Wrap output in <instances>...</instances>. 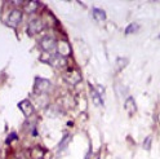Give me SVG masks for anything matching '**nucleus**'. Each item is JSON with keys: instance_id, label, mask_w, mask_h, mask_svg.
Masks as SVG:
<instances>
[{"instance_id": "nucleus-19", "label": "nucleus", "mask_w": 160, "mask_h": 159, "mask_svg": "<svg viewBox=\"0 0 160 159\" xmlns=\"http://www.w3.org/2000/svg\"><path fill=\"white\" fill-rule=\"evenodd\" d=\"M159 39H160V34H159Z\"/></svg>"}, {"instance_id": "nucleus-15", "label": "nucleus", "mask_w": 160, "mask_h": 159, "mask_svg": "<svg viewBox=\"0 0 160 159\" xmlns=\"http://www.w3.org/2000/svg\"><path fill=\"white\" fill-rule=\"evenodd\" d=\"M139 30V25L137 22H132L131 25H128L125 28V34H134Z\"/></svg>"}, {"instance_id": "nucleus-10", "label": "nucleus", "mask_w": 160, "mask_h": 159, "mask_svg": "<svg viewBox=\"0 0 160 159\" xmlns=\"http://www.w3.org/2000/svg\"><path fill=\"white\" fill-rule=\"evenodd\" d=\"M92 14H93V18L96 19V21H105V19H106V13H105L103 9L93 8Z\"/></svg>"}, {"instance_id": "nucleus-11", "label": "nucleus", "mask_w": 160, "mask_h": 159, "mask_svg": "<svg viewBox=\"0 0 160 159\" xmlns=\"http://www.w3.org/2000/svg\"><path fill=\"white\" fill-rule=\"evenodd\" d=\"M91 92H92V100H93V102H94V105H97V106H103V100H102V96L99 95L96 89L92 87L91 88Z\"/></svg>"}, {"instance_id": "nucleus-18", "label": "nucleus", "mask_w": 160, "mask_h": 159, "mask_svg": "<svg viewBox=\"0 0 160 159\" xmlns=\"http://www.w3.org/2000/svg\"><path fill=\"white\" fill-rule=\"evenodd\" d=\"M16 138H17V135L16 133H11V135H9V137L7 138V144H11L13 140H16Z\"/></svg>"}, {"instance_id": "nucleus-3", "label": "nucleus", "mask_w": 160, "mask_h": 159, "mask_svg": "<svg viewBox=\"0 0 160 159\" xmlns=\"http://www.w3.org/2000/svg\"><path fill=\"white\" fill-rule=\"evenodd\" d=\"M39 45L44 52H53V49L57 48V40L53 36H44L42 40H40Z\"/></svg>"}, {"instance_id": "nucleus-17", "label": "nucleus", "mask_w": 160, "mask_h": 159, "mask_svg": "<svg viewBox=\"0 0 160 159\" xmlns=\"http://www.w3.org/2000/svg\"><path fill=\"white\" fill-rule=\"evenodd\" d=\"M151 144H152V136L150 135V136H147L145 140H143L142 146H143L145 150H150V149H151Z\"/></svg>"}, {"instance_id": "nucleus-1", "label": "nucleus", "mask_w": 160, "mask_h": 159, "mask_svg": "<svg viewBox=\"0 0 160 159\" xmlns=\"http://www.w3.org/2000/svg\"><path fill=\"white\" fill-rule=\"evenodd\" d=\"M63 78H65V80L71 85H75L82 80V75H80V71L78 69H68V70L63 74Z\"/></svg>"}, {"instance_id": "nucleus-13", "label": "nucleus", "mask_w": 160, "mask_h": 159, "mask_svg": "<svg viewBox=\"0 0 160 159\" xmlns=\"http://www.w3.org/2000/svg\"><path fill=\"white\" fill-rule=\"evenodd\" d=\"M38 8H39V3L38 2H34V0H32V2H27L25 4V11L27 13H30V14L38 12Z\"/></svg>"}, {"instance_id": "nucleus-16", "label": "nucleus", "mask_w": 160, "mask_h": 159, "mask_svg": "<svg viewBox=\"0 0 160 159\" xmlns=\"http://www.w3.org/2000/svg\"><path fill=\"white\" fill-rule=\"evenodd\" d=\"M47 114L49 116H57L59 114V107L57 105H52L49 106V109H47Z\"/></svg>"}, {"instance_id": "nucleus-8", "label": "nucleus", "mask_w": 160, "mask_h": 159, "mask_svg": "<svg viewBox=\"0 0 160 159\" xmlns=\"http://www.w3.org/2000/svg\"><path fill=\"white\" fill-rule=\"evenodd\" d=\"M30 158L31 159H43L44 158V150L42 146H32L30 149Z\"/></svg>"}, {"instance_id": "nucleus-12", "label": "nucleus", "mask_w": 160, "mask_h": 159, "mask_svg": "<svg viewBox=\"0 0 160 159\" xmlns=\"http://www.w3.org/2000/svg\"><path fill=\"white\" fill-rule=\"evenodd\" d=\"M71 138H72V135H65L63 136V138L61 141H59V144H58V150L59 151H62V150H65V149L68 146V144H70V141H71Z\"/></svg>"}, {"instance_id": "nucleus-14", "label": "nucleus", "mask_w": 160, "mask_h": 159, "mask_svg": "<svg viewBox=\"0 0 160 159\" xmlns=\"http://www.w3.org/2000/svg\"><path fill=\"white\" fill-rule=\"evenodd\" d=\"M128 62H129V59H128L127 57H120V58H118V59H116V69H118V70H123V69L128 65Z\"/></svg>"}, {"instance_id": "nucleus-9", "label": "nucleus", "mask_w": 160, "mask_h": 159, "mask_svg": "<svg viewBox=\"0 0 160 159\" xmlns=\"http://www.w3.org/2000/svg\"><path fill=\"white\" fill-rule=\"evenodd\" d=\"M125 110L128 111V114H134L137 111V105H136V101H134V98L132 96H129L127 100H125Z\"/></svg>"}, {"instance_id": "nucleus-5", "label": "nucleus", "mask_w": 160, "mask_h": 159, "mask_svg": "<svg viewBox=\"0 0 160 159\" xmlns=\"http://www.w3.org/2000/svg\"><path fill=\"white\" fill-rule=\"evenodd\" d=\"M35 89L38 91V93H47L48 91H51L52 88V83L43 78H36L35 80Z\"/></svg>"}, {"instance_id": "nucleus-2", "label": "nucleus", "mask_w": 160, "mask_h": 159, "mask_svg": "<svg viewBox=\"0 0 160 159\" xmlns=\"http://www.w3.org/2000/svg\"><path fill=\"white\" fill-rule=\"evenodd\" d=\"M44 30V22L42 21V18H32L27 25V31L30 35H35L40 31Z\"/></svg>"}, {"instance_id": "nucleus-7", "label": "nucleus", "mask_w": 160, "mask_h": 159, "mask_svg": "<svg viewBox=\"0 0 160 159\" xmlns=\"http://www.w3.org/2000/svg\"><path fill=\"white\" fill-rule=\"evenodd\" d=\"M57 53L62 57H67L71 54V48H70L68 43L65 40H58L57 42Z\"/></svg>"}, {"instance_id": "nucleus-4", "label": "nucleus", "mask_w": 160, "mask_h": 159, "mask_svg": "<svg viewBox=\"0 0 160 159\" xmlns=\"http://www.w3.org/2000/svg\"><path fill=\"white\" fill-rule=\"evenodd\" d=\"M22 11L21 9H13V11L9 13L8 17V25L12 27H17L19 25V22L22 21Z\"/></svg>"}, {"instance_id": "nucleus-6", "label": "nucleus", "mask_w": 160, "mask_h": 159, "mask_svg": "<svg viewBox=\"0 0 160 159\" xmlns=\"http://www.w3.org/2000/svg\"><path fill=\"white\" fill-rule=\"evenodd\" d=\"M18 107H19V110H21L22 113H23V115L25 116H31L32 114H34V111H35V107H34V105L30 102L28 100H23V101H21L18 104Z\"/></svg>"}]
</instances>
